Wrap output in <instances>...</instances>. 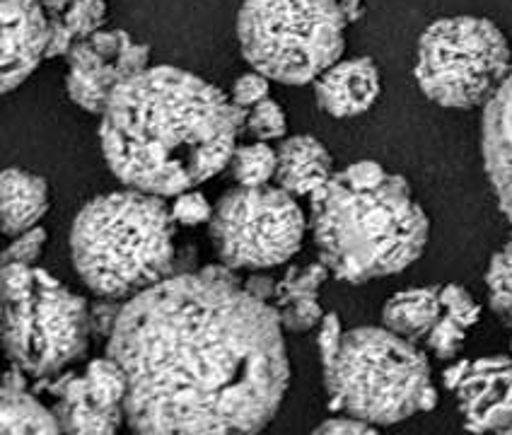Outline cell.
I'll return each instance as SVG.
<instances>
[{"label":"cell","instance_id":"cell-3","mask_svg":"<svg viewBox=\"0 0 512 435\" xmlns=\"http://www.w3.org/2000/svg\"><path fill=\"white\" fill-rule=\"evenodd\" d=\"M319 261L339 281L394 276L426 252L430 220L401 174L363 160L310 196Z\"/></svg>","mask_w":512,"mask_h":435},{"label":"cell","instance_id":"cell-25","mask_svg":"<svg viewBox=\"0 0 512 435\" xmlns=\"http://www.w3.org/2000/svg\"><path fill=\"white\" fill-rule=\"evenodd\" d=\"M244 131L252 133L259 143H269V141H276V138H285V133H288V119H285L281 104L269 97V100L259 102L254 109H249Z\"/></svg>","mask_w":512,"mask_h":435},{"label":"cell","instance_id":"cell-1","mask_svg":"<svg viewBox=\"0 0 512 435\" xmlns=\"http://www.w3.org/2000/svg\"><path fill=\"white\" fill-rule=\"evenodd\" d=\"M107 356L136 435H256L290 382L283 324L228 266L174 274L121 307Z\"/></svg>","mask_w":512,"mask_h":435},{"label":"cell","instance_id":"cell-15","mask_svg":"<svg viewBox=\"0 0 512 435\" xmlns=\"http://www.w3.org/2000/svg\"><path fill=\"white\" fill-rule=\"evenodd\" d=\"M54 394V414L63 435H116L121 419H126L124 409H109L92 397L83 373L63 377Z\"/></svg>","mask_w":512,"mask_h":435},{"label":"cell","instance_id":"cell-22","mask_svg":"<svg viewBox=\"0 0 512 435\" xmlns=\"http://www.w3.org/2000/svg\"><path fill=\"white\" fill-rule=\"evenodd\" d=\"M107 25V3L104 0H73L71 8L54 20L49 58L68 56L75 42L102 32Z\"/></svg>","mask_w":512,"mask_h":435},{"label":"cell","instance_id":"cell-13","mask_svg":"<svg viewBox=\"0 0 512 435\" xmlns=\"http://www.w3.org/2000/svg\"><path fill=\"white\" fill-rule=\"evenodd\" d=\"M380 90V68L370 56L348 58V61L341 58L314 83L317 104L334 119H353L365 114L377 102Z\"/></svg>","mask_w":512,"mask_h":435},{"label":"cell","instance_id":"cell-17","mask_svg":"<svg viewBox=\"0 0 512 435\" xmlns=\"http://www.w3.org/2000/svg\"><path fill=\"white\" fill-rule=\"evenodd\" d=\"M276 184L290 196H312L334 177V160L312 136H290L278 145Z\"/></svg>","mask_w":512,"mask_h":435},{"label":"cell","instance_id":"cell-18","mask_svg":"<svg viewBox=\"0 0 512 435\" xmlns=\"http://www.w3.org/2000/svg\"><path fill=\"white\" fill-rule=\"evenodd\" d=\"M0 196H3V232L8 237H20L34 230L49 211L46 179L20 167L3 172Z\"/></svg>","mask_w":512,"mask_h":435},{"label":"cell","instance_id":"cell-27","mask_svg":"<svg viewBox=\"0 0 512 435\" xmlns=\"http://www.w3.org/2000/svg\"><path fill=\"white\" fill-rule=\"evenodd\" d=\"M44 245H46L44 228H34L25 232V235L13 237V242H10L3 252V266L8 264L37 266V261L42 259Z\"/></svg>","mask_w":512,"mask_h":435},{"label":"cell","instance_id":"cell-16","mask_svg":"<svg viewBox=\"0 0 512 435\" xmlns=\"http://www.w3.org/2000/svg\"><path fill=\"white\" fill-rule=\"evenodd\" d=\"M329 278V269L319 261L310 266H293L276 283L273 310L288 332H310L314 324L324 319L319 305V290Z\"/></svg>","mask_w":512,"mask_h":435},{"label":"cell","instance_id":"cell-12","mask_svg":"<svg viewBox=\"0 0 512 435\" xmlns=\"http://www.w3.org/2000/svg\"><path fill=\"white\" fill-rule=\"evenodd\" d=\"M3 51H0V87L13 92L49 58L54 17L39 0H3Z\"/></svg>","mask_w":512,"mask_h":435},{"label":"cell","instance_id":"cell-33","mask_svg":"<svg viewBox=\"0 0 512 435\" xmlns=\"http://www.w3.org/2000/svg\"><path fill=\"white\" fill-rule=\"evenodd\" d=\"M498 435H512V423H510V426H508V428H505V431H503V433H498Z\"/></svg>","mask_w":512,"mask_h":435},{"label":"cell","instance_id":"cell-10","mask_svg":"<svg viewBox=\"0 0 512 435\" xmlns=\"http://www.w3.org/2000/svg\"><path fill=\"white\" fill-rule=\"evenodd\" d=\"M68 97L90 114H102L116 87L148 71L150 49L124 29H102L68 51Z\"/></svg>","mask_w":512,"mask_h":435},{"label":"cell","instance_id":"cell-11","mask_svg":"<svg viewBox=\"0 0 512 435\" xmlns=\"http://www.w3.org/2000/svg\"><path fill=\"white\" fill-rule=\"evenodd\" d=\"M469 433H503L512 423V356L455 361L442 370Z\"/></svg>","mask_w":512,"mask_h":435},{"label":"cell","instance_id":"cell-2","mask_svg":"<svg viewBox=\"0 0 512 435\" xmlns=\"http://www.w3.org/2000/svg\"><path fill=\"white\" fill-rule=\"evenodd\" d=\"M247 114L201 75L148 68L116 87L104 107V160L128 189L174 199L230 165Z\"/></svg>","mask_w":512,"mask_h":435},{"label":"cell","instance_id":"cell-9","mask_svg":"<svg viewBox=\"0 0 512 435\" xmlns=\"http://www.w3.org/2000/svg\"><path fill=\"white\" fill-rule=\"evenodd\" d=\"M211 240L228 269L266 271L300 252L307 220L295 196L278 187H237L215 203Z\"/></svg>","mask_w":512,"mask_h":435},{"label":"cell","instance_id":"cell-29","mask_svg":"<svg viewBox=\"0 0 512 435\" xmlns=\"http://www.w3.org/2000/svg\"><path fill=\"white\" fill-rule=\"evenodd\" d=\"M343 334L346 332H343L339 315H334V312L324 315L322 322H319V358H322V368L336 358Z\"/></svg>","mask_w":512,"mask_h":435},{"label":"cell","instance_id":"cell-20","mask_svg":"<svg viewBox=\"0 0 512 435\" xmlns=\"http://www.w3.org/2000/svg\"><path fill=\"white\" fill-rule=\"evenodd\" d=\"M442 317V298L438 288H409L394 293L392 298L384 303L382 324L392 334L401 339L411 341V344L421 346L433 332L435 324Z\"/></svg>","mask_w":512,"mask_h":435},{"label":"cell","instance_id":"cell-31","mask_svg":"<svg viewBox=\"0 0 512 435\" xmlns=\"http://www.w3.org/2000/svg\"><path fill=\"white\" fill-rule=\"evenodd\" d=\"M39 3L44 5L46 13L54 17V20H58V17H61L63 13H66L68 8H71L73 0H39Z\"/></svg>","mask_w":512,"mask_h":435},{"label":"cell","instance_id":"cell-26","mask_svg":"<svg viewBox=\"0 0 512 435\" xmlns=\"http://www.w3.org/2000/svg\"><path fill=\"white\" fill-rule=\"evenodd\" d=\"M172 220L184 228H196V225L211 223L215 206L201 194V191H184V194L174 196L172 206Z\"/></svg>","mask_w":512,"mask_h":435},{"label":"cell","instance_id":"cell-21","mask_svg":"<svg viewBox=\"0 0 512 435\" xmlns=\"http://www.w3.org/2000/svg\"><path fill=\"white\" fill-rule=\"evenodd\" d=\"M3 435H63L54 411L27 390L25 375L10 368L3 385Z\"/></svg>","mask_w":512,"mask_h":435},{"label":"cell","instance_id":"cell-6","mask_svg":"<svg viewBox=\"0 0 512 435\" xmlns=\"http://www.w3.org/2000/svg\"><path fill=\"white\" fill-rule=\"evenodd\" d=\"M92 310L37 266H3V336L13 368L34 380L61 375L90 346Z\"/></svg>","mask_w":512,"mask_h":435},{"label":"cell","instance_id":"cell-28","mask_svg":"<svg viewBox=\"0 0 512 435\" xmlns=\"http://www.w3.org/2000/svg\"><path fill=\"white\" fill-rule=\"evenodd\" d=\"M269 87H271V80L266 78V75L261 73H244L240 78L235 80V85H232V92H230V100L235 107L240 109H254L256 104L269 100Z\"/></svg>","mask_w":512,"mask_h":435},{"label":"cell","instance_id":"cell-30","mask_svg":"<svg viewBox=\"0 0 512 435\" xmlns=\"http://www.w3.org/2000/svg\"><path fill=\"white\" fill-rule=\"evenodd\" d=\"M310 435H380V433H377L375 426H370V423L343 416V419L324 421L322 426L314 428Z\"/></svg>","mask_w":512,"mask_h":435},{"label":"cell","instance_id":"cell-32","mask_svg":"<svg viewBox=\"0 0 512 435\" xmlns=\"http://www.w3.org/2000/svg\"><path fill=\"white\" fill-rule=\"evenodd\" d=\"M360 3H363V0H343V3H341V8H343V13H346L348 22H353L360 15Z\"/></svg>","mask_w":512,"mask_h":435},{"label":"cell","instance_id":"cell-24","mask_svg":"<svg viewBox=\"0 0 512 435\" xmlns=\"http://www.w3.org/2000/svg\"><path fill=\"white\" fill-rule=\"evenodd\" d=\"M486 286L491 310L512 329V240L493 254L486 271Z\"/></svg>","mask_w":512,"mask_h":435},{"label":"cell","instance_id":"cell-4","mask_svg":"<svg viewBox=\"0 0 512 435\" xmlns=\"http://www.w3.org/2000/svg\"><path fill=\"white\" fill-rule=\"evenodd\" d=\"M174 225L160 196L133 189L97 196L73 220L75 271L95 295L128 303L174 276Z\"/></svg>","mask_w":512,"mask_h":435},{"label":"cell","instance_id":"cell-34","mask_svg":"<svg viewBox=\"0 0 512 435\" xmlns=\"http://www.w3.org/2000/svg\"><path fill=\"white\" fill-rule=\"evenodd\" d=\"M510 351H512V341H510Z\"/></svg>","mask_w":512,"mask_h":435},{"label":"cell","instance_id":"cell-8","mask_svg":"<svg viewBox=\"0 0 512 435\" xmlns=\"http://www.w3.org/2000/svg\"><path fill=\"white\" fill-rule=\"evenodd\" d=\"M510 73V42L488 17H442L418 39L416 83L445 109L486 107Z\"/></svg>","mask_w":512,"mask_h":435},{"label":"cell","instance_id":"cell-23","mask_svg":"<svg viewBox=\"0 0 512 435\" xmlns=\"http://www.w3.org/2000/svg\"><path fill=\"white\" fill-rule=\"evenodd\" d=\"M228 170L237 187L242 189H261L271 187L278 170V153L269 143H247L237 145L232 153Z\"/></svg>","mask_w":512,"mask_h":435},{"label":"cell","instance_id":"cell-19","mask_svg":"<svg viewBox=\"0 0 512 435\" xmlns=\"http://www.w3.org/2000/svg\"><path fill=\"white\" fill-rule=\"evenodd\" d=\"M442 298V317L435 324L433 332L423 341V346L433 353L442 363H455L459 351L464 348V341L471 329L476 327L481 317V307L476 303L474 295L467 288L457 286V283H447L440 286Z\"/></svg>","mask_w":512,"mask_h":435},{"label":"cell","instance_id":"cell-14","mask_svg":"<svg viewBox=\"0 0 512 435\" xmlns=\"http://www.w3.org/2000/svg\"><path fill=\"white\" fill-rule=\"evenodd\" d=\"M481 150L500 211L512 223V73L484 107Z\"/></svg>","mask_w":512,"mask_h":435},{"label":"cell","instance_id":"cell-5","mask_svg":"<svg viewBox=\"0 0 512 435\" xmlns=\"http://www.w3.org/2000/svg\"><path fill=\"white\" fill-rule=\"evenodd\" d=\"M322 370L331 409L370 426H392L438 404L426 351L384 327L343 334Z\"/></svg>","mask_w":512,"mask_h":435},{"label":"cell","instance_id":"cell-7","mask_svg":"<svg viewBox=\"0 0 512 435\" xmlns=\"http://www.w3.org/2000/svg\"><path fill=\"white\" fill-rule=\"evenodd\" d=\"M339 0H244L237 39L256 73L283 85L317 83L346 49Z\"/></svg>","mask_w":512,"mask_h":435}]
</instances>
